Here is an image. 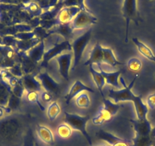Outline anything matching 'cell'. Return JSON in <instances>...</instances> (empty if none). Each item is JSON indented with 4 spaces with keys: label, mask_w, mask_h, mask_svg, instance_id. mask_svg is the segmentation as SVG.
Returning <instances> with one entry per match:
<instances>
[{
    "label": "cell",
    "mask_w": 155,
    "mask_h": 146,
    "mask_svg": "<svg viewBox=\"0 0 155 146\" xmlns=\"http://www.w3.org/2000/svg\"><path fill=\"white\" fill-rule=\"evenodd\" d=\"M25 123L20 116H9L0 121V144L2 146H25Z\"/></svg>",
    "instance_id": "cell-1"
},
{
    "label": "cell",
    "mask_w": 155,
    "mask_h": 146,
    "mask_svg": "<svg viewBox=\"0 0 155 146\" xmlns=\"http://www.w3.org/2000/svg\"><path fill=\"white\" fill-rule=\"evenodd\" d=\"M138 78V75L137 74L135 78H133V80L131 81L129 85H126L124 78L123 77H120V82H121L123 88L120 90L110 89L109 90V98H111L113 102L116 103V104L124 102V101L133 102L137 119L138 120H144V119H147V115L148 114V107H147V104L143 102L141 95L137 96V95H134L132 91V88H133Z\"/></svg>",
    "instance_id": "cell-2"
},
{
    "label": "cell",
    "mask_w": 155,
    "mask_h": 146,
    "mask_svg": "<svg viewBox=\"0 0 155 146\" xmlns=\"http://www.w3.org/2000/svg\"><path fill=\"white\" fill-rule=\"evenodd\" d=\"M64 119L66 124H68L72 129L81 132L83 136L86 138L88 144L92 146L91 138L87 131V123L90 120V117L88 115L80 116L78 114H71L65 111L64 112Z\"/></svg>",
    "instance_id": "cell-3"
},
{
    "label": "cell",
    "mask_w": 155,
    "mask_h": 146,
    "mask_svg": "<svg viewBox=\"0 0 155 146\" xmlns=\"http://www.w3.org/2000/svg\"><path fill=\"white\" fill-rule=\"evenodd\" d=\"M91 34L92 30L88 29L84 34L77 37L71 44L73 53V65L72 68H71L72 71L79 65L80 61L82 58L83 53L91 41Z\"/></svg>",
    "instance_id": "cell-4"
},
{
    "label": "cell",
    "mask_w": 155,
    "mask_h": 146,
    "mask_svg": "<svg viewBox=\"0 0 155 146\" xmlns=\"http://www.w3.org/2000/svg\"><path fill=\"white\" fill-rule=\"evenodd\" d=\"M122 12L126 20V33L125 43L127 44L129 41V28L131 21H133L136 24V25H138L139 22H142V19L140 17V14L138 12L137 0H124L123 8H122Z\"/></svg>",
    "instance_id": "cell-5"
},
{
    "label": "cell",
    "mask_w": 155,
    "mask_h": 146,
    "mask_svg": "<svg viewBox=\"0 0 155 146\" xmlns=\"http://www.w3.org/2000/svg\"><path fill=\"white\" fill-rule=\"evenodd\" d=\"M71 44L68 40H65L60 43H56L51 48L45 51L42 62H41V67L47 68L51 59H55L56 56L65 52H71Z\"/></svg>",
    "instance_id": "cell-6"
},
{
    "label": "cell",
    "mask_w": 155,
    "mask_h": 146,
    "mask_svg": "<svg viewBox=\"0 0 155 146\" xmlns=\"http://www.w3.org/2000/svg\"><path fill=\"white\" fill-rule=\"evenodd\" d=\"M97 18L91 13V12L81 10L80 12L74 18L71 22V25L74 31L81 30L92 25H95Z\"/></svg>",
    "instance_id": "cell-7"
},
{
    "label": "cell",
    "mask_w": 155,
    "mask_h": 146,
    "mask_svg": "<svg viewBox=\"0 0 155 146\" xmlns=\"http://www.w3.org/2000/svg\"><path fill=\"white\" fill-rule=\"evenodd\" d=\"M37 78L45 91H48L54 95L59 94L60 91V85L55 81L54 78H52L47 68H42V70H41L37 74Z\"/></svg>",
    "instance_id": "cell-8"
},
{
    "label": "cell",
    "mask_w": 155,
    "mask_h": 146,
    "mask_svg": "<svg viewBox=\"0 0 155 146\" xmlns=\"http://www.w3.org/2000/svg\"><path fill=\"white\" fill-rule=\"evenodd\" d=\"M59 66V71L61 76L68 81L69 79V71L71 69V62H73V53L65 52L55 58Z\"/></svg>",
    "instance_id": "cell-9"
},
{
    "label": "cell",
    "mask_w": 155,
    "mask_h": 146,
    "mask_svg": "<svg viewBox=\"0 0 155 146\" xmlns=\"http://www.w3.org/2000/svg\"><path fill=\"white\" fill-rule=\"evenodd\" d=\"M79 6L63 7L59 10L56 19L59 24H69L81 11Z\"/></svg>",
    "instance_id": "cell-10"
},
{
    "label": "cell",
    "mask_w": 155,
    "mask_h": 146,
    "mask_svg": "<svg viewBox=\"0 0 155 146\" xmlns=\"http://www.w3.org/2000/svg\"><path fill=\"white\" fill-rule=\"evenodd\" d=\"M84 91L94 93V90L92 88L88 87L87 85H84L80 80H77V81H74V83L72 85L71 88H70L68 93L65 96V101L66 104H69L71 100L74 99L78 95H79L80 94L83 93Z\"/></svg>",
    "instance_id": "cell-11"
},
{
    "label": "cell",
    "mask_w": 155,
    "mask_h": 146,
    "mask_svg": "<svg viewBox=\"0 0 155 146\" xmlns=\"http://www.w3.org/2000/svg\"><path fill=\"white\" fill-rule=\"evenodd\" d=\"M130 123H132L135 132V135H151L152 128L150 121L147 119L144 120H130Z\"/></svg>",
    "instance_id": "cell-12"
},
{
    "label": "cell",
    "mask_w": 155,
    "mask_h": 146,
    "mask_svg": "<svg viewBox=\"0 0 155 146\" xmlns=\"http://www.w3.org/2000/svg\"><path fill=\"white\" fill-rule=\"evenodd\" d=\"M22 84L27 92L30 91H41L42 86L41 82L37 79V76L34 75L33 73L24 75L21 78Z\"/></svg>",
    "instance_id": "cell-13"
},
{
    "label": "cell",
    "mask_w": 155,
    "mask_h": 146,
    "mask_svg": "<svg viewBox=\"0 0 155 146\" xmlns=\"http://www.w3.org/2000/svg\"><path fill=\"white\" fill-rule=\"evenodd\" d=\"M45 51V42H44V40H42L37 45L33 47L31 50L26 52V53L28 56V57L33 62L38 65L39 63H41L42 62Z\"/></svg>",
    "instance_id": "cell-14"
},
{
    "label": "cell",
    "mask_w": 155,
    "mask_h": 146,
    "mask_svg": "<svg viewBox=\"0 0 155 146\" xmlns=\"http://www.w3.org/2000/svg\"><path fill=\"white\" fill-rule=\"evenodd\" d=\"M98 68H99L100 72H101V75L104 77L106 81V84L110 85L113 86V88L116 89H121L120 87V84L119 83V78H120V75H121L122 71L121 70H119V71H113V72H107V71H104L102 68H101V64L97 65Z\"/></svg>",
    "instance_id": "cell-15"
},
{
    "label": "cell",
    "mask_w": 155,
    "mask_h": 146,
    "mask_svg": "<svg viewBox=\"0 0 155 146\" xmlns=\"http://www.w3.org/2000/svg\"><path fill=\"white\" fill-rule=\"evenodd\" d=\"M103 63V47L100 43H97L92 48L90 53V57L84 62V66H89L91 65H100Z\"/></svg>",
    "instance_id": "cell-16"
},
{
    "label": "cell",
    "mask_w": 155,
    "mask_h": 146,
    "mask_svg": "<svg viewBox=\"0 0 155 146\" xmlns=\"http://www.w3.org/2000/svg\"><path fill=\"white\" fill-rule=\"evenodd\" d=\"M37 135L41 141L49 145H53L55 143L54 135L48 127L42 125H37Z\"/></svg>",
    "instance_id": "cell-17"
},
{
    "label": "cell",
    "mask_w": 155,
    "mask_h": 146,
    "mask_svg": "<svg viewBox=\"0 0 155 146\" xmlns=\"http://www.w3.org/2000/svg\"><path fill=\"white\" fill-rule=\"evenodd\" d=\"M18 56L19 59H20V63L21 65L22 71H23L24 75H28V74L34 73L36 68H37V64L33 62L28 57L26 53L18 51Z\"/></svg>",
    "instance_id": "cell-18"
},
{
    "label": "cell",
    "mask_w": 155,
    "mask_h": 146,
    "mask_svg": "<svg viewBox=\"0 0 155 146\" xmlns=\"http://www.w3.org/2000/svg\"><path fill=\"white\" fill-rule=\"evenodd\" d=\"M73 31L74 30L72 29L71 23L69 24H58L55 27H53L51 30L48 31V34H56L58 35L62 36L63 38H71V36L73 34Z\"/></svg>",
    "instance_id": "cell-19"
},
{
    "label": "cell",
    "mask_w": 155,
    "mask_h": 146,
    "mask_svg": "<svg viewBox=\"0 0 155 146\" xmlns=\"http://www.w3.org/2000/svg\"><path fill=\"white\" fill-rule=\"evenodd\" d=\"M89 71H90L92 78H93L98 91H99L100 93H101V95L102 96V98H105L104 92H103V88H104V87L106 85V81L104 77L101 75L100 71H97L94 68L93 65H89Z\"/></svg>",
    "instance_id": "cell-20"
},
{
    "label": "cell",
    "mask_w": 155,
    "mask_h": 146,
    "mask_svg": "<svg viewBox=\"0 0 155 146\" xmlns=\"http://www.w3.org/2000/svg\"><path fill=\"white\" fill-rule=\"evenodd\" d=\"M11 94L12 88L5 81H0V107L6 109Z\"/></svg>",
    "instance_id": "cell-21"
},
{
    "label": "cell",
    "mask_w": 155,
    "mask_h": 146,
    "mask_svg": "<svg viewBox=\"0 0 155 146\" xmlns=\"http://www.w3.org/2000/svg\"><path fill=\"white\" fill-rule=\"evenodd\" d=\"M132 42L136 46L138 52L144 57H145L146 59H147L150 61H152V62H153L155 63V55L153 54L152 50L146 44L141 42L138 38H132Z\"/></svg>",
    "instance_id": "cell-22"
},
{
    "label": "cell",
    "mask_w": 155,
    "mask_h": 146,
    "mask_svg": "<svg viewBox=\"0 0 155 146\" xmlns=\"http://www.w3.org/2000/svg\"><path fill=\"white\" fill-rule=\"evenodd\" d=\"M103 63H106L113 67L124 65L123 62H120L116 59L111 48H106V47H103Z\"/></svg>",
    "instance_id": "cell-23"
},
{
    "label": "cell",
    "mask_w": 155,
    "mask_h": 146,
    "mask_svg": "<svg viewBox=\"0 0 155 146\" xmlns=\"http://www.w3.org/2000/svg\"><path fill=\"white\" fill-rule=\"evenodd\" d=\"M102 99L104 106L101 108L103 109V111H105L109 116H110L113 118L118 113V111H120L122 106L120 104H116V103L113 102L111 100L107 99L106 98H103Z\"/></svg>",
    "instance_id": "cell-24"
},
{
    "label": "cell",
    "mask_w": 155,
    "mask_h": 146,
    "mask_svg": "<svg viewBox=\"0 0 155 146\" xmlns=\"http://www.w3.org/2000/svg\"><path fill=\"white\" fill-rule=\"evenodd\" d=\"M96 136L98 139L106 141V142L108 143L109 145L111 146L123 140V138H120V137L116 136V135H113V134L110 133V132H107L105 130H103V129H101V130H99L97 132Z\"/></svg>",
    "instance_id": "cell-25"
},
{
    "label": "cell",
    "mask_w": 155,
    "mask_h": 146,
    "mask_svg": "<svg viewBox=\"0 0 155 146\" xmlns=\"http://www.w3.org/2000/svg\"><path fill=\"white\" fill-rule=\"evenodd\" d=\"M42 40L38 38H32V39L28 40V41H18L17 44H16V48L19 52L26 53L28 50H31L33 47H35L36 45H37Z\"/></svg>",
    "instance_id": "cell-26"
},
{
    "label": "cell",
    "mask_w": 155,
    "mask_h": 146,
    "mask_svg": "<svg viewBox=\"0 0 155 146\" xmlns=\"http://www.w3.org/2000/svg\"><path fill=\"white\" fill-rule=\"evenodd\" d=\"M151 135H135L132 139V146H153V139Z\"/></svg>",
    "instance_id": "cell-27"
},
{
    "label": "cell",
    "mask_w": 155,
    "mask_h": 146,
    "mask_svg": "<svg viewBox=\"0 0 155 146\" xmlns=\"http://www.w3.org/2000/svg\"><path fill=\"white\" fill-rule=\"evenodd\" d=\"M60 112L61 108L59 104H58V103L56 101H53V102L50 103L48 108H47V114L49 120L51 122H53L57 118L58 116L60 114Z\"/></svg>",
    "instance_id": "cell-28"
},
{
    "label": "cell",
    "mask_w": 155,
    "mask_h": 146,
    "mask_svg": "<svg viewBox=\"0 0 155 146\" xmlns=\"http://www.w3.org/2000/svg\"><path fill=\"white\" fill-rule=\"evenodd\" d=\"M111 120L112 117L109 116L105 111H103V109L101 107L97 115L92 119V123L95 126H101Z\"/></svg>",
    "instance_id": "cell-29"
},
{
    "label": "cell",
    "mask_w": 155,
    "mask_h": 146,
    "mask_svg": "<svg viewBox=\"0 0 155 146\" xmlns=\"http://www.w3.org/2000/svg\"><path fill=\"white\" fill-rule=\"evenodd\" d=\"M58 135L62 139H67L71 137L72 134V129L66 123H62L59 125L56 129Z\"/></svg>",
    "instance_id": "cell-30"
},
{
    "label": "cell",
    "mask_w": 155,
    "mask_h": 146,
    "mask_svg": "<svg viewBox=\"0 0 155 146\" xmlns=\"http://www.w3.org/2000/svg\"><path fill=\"white\" fill-rule=\"evenodd\" d=\"M75 103L76 105L80 108H87L91 104V100L87 94L83 92L76 97Z\"/></svg>",
    "instance_id": "cell-31"
},
{
    "label": "cell",
    "mask_w": 155,
    "mask_h": 146,
    "mask_svg": "<svg viewBox=\"0 0 155 146\" xmlns=\"http://www.w3.org/2000/svg\"><path fill=\"white\" fill-rule=\"evenodd\" d=\"M27 99L29 102L36 104L42 111H45V107L40 101V95L37 91H30L27 93Z\"/></svg>",
    "instance_id": "cell-32"
},
{
    "label": "cell",
    "mask_w": 155,
    "mask_h": 146,
    "mask_svg": "<svg viewBox=\"0 0 155 146\" xmlns=\"http://www.w3.org/2000/svg\"><path fill=\"white\" fill-rule=\"evenodd\" d=\"M24 9L26 10L27 12H30L31 14L34 15V16H41L44 13L43 8L37 2H29L28 4L25 5Z\"/></svg>",
    "instance_id": "cell-33"
},
{
    "label": "cell",
    "mask_w": 155,
    "mask_h": 146,
    "mask_svg": "<svg viewBox=\"0 0 155 146\" xmlns=\"http://www.w3.org/2000/svg\"><path fill=\"white\" fill-rule=\"evenodd\" d=\"M127 66L129 69L132 71L138 72L141 69L142 62L138 58H131L127 62Z\"/></svg>",
    "instance_id": "cell-34"
},
{
    "label": "cell",
    "mask_w": 155,
    "mask_h": 146,
    "mask_svg": "<svg viewBox=\"0 0 155 146\" xmlns=\"http://www.w3.org/2000/svg\"><path fill=\"white\" fill-rule=\"evenodd\" d=\"M21 102V98H18L17 96H15L12 92L9 101H8V104L7 105L6 110H8V112H10L11 111H13V110H16L20 106Z\"/></svg>",
    "instance_id": "cell-35"
},
{
    "label": "cell",
    "mask_w": 155,
    "mask_h": 146,
    "mask_svg": "<svg viewBox=\"0 0 155 146\" xmlns=\"http://www.w3.org/2000/svg\"><path fill=\"white\" fill-rule=\"evenodd\" d=\"M41 99L43 100V101H44L46 103L53 102L52 101L53 99V94L44 91L41 92Z\"/></svg>",
    "instance_id": "cell-36"
},
{
    "label": "cell",
    "mask_w": 155,
    "mask_h": 146,
    "mask_svg": "<svg viewBox=\"0 0 155 146\" xmlns=\"http://www.w3.org/2000/svg\"><path fill=\"white\" fill-rule=\"evenodd\" d=\"M147 106L148 108L153 109L155 108V94L150 95L147 98Z\"/></svg>",
    "instance_id": "cell-37"
},
{
    "label": "cell",
    "mask_w": 155,
    "mask_h": 146,
    "mask_svg": "<svg viewBox=\"0 0 155 146\" xmlns=\"http://www.w3.org/2000/svg\"><path fill=\"white\" fill-rule=\"evenodd\" d=\"M113 146H132V141H126V140L123 139L121 141H119V142L113 144Z\"/></svg>",
    "instance_id": "cell-38"
},
{
    "label": "cell",
    "mask_w": 155,
    "mask_h": 146,
    "mask_svg": "<svg viewBox=\"0 0 155 146\" xmlns=\"http://www.w3.org/2000/svg\"><path fill=\"white\" fill-rule=\"evenodd\" d=\"M78 5L80 7L81 10H84V11L90 12V10L86 7L85 4H84V0H78Z\"/></svg>",
    "instance_id": "cell-39"
},
{
    "label": "cell",
    "mask_w": 155,
    "mask_h": 146,
    "mask_svg": "<svg viewBox=\"0 0 155 146\" xmlns=\"http://www.w3.org/2000/svg\"><path fill=\"white\" fill-rule=\"evenodd\" d=\"M30 1H31V0H21V2H23V4H25V5H27V4H28L29 2H31Z\"/></svg>",
    "instance_id": "cell-40"
},
{
    "label": "cell",
    "mask_w": 155,
    "mask_h": 146,
    "mask_svg": "<svg viewBox=\"0 0 155 146\" xmlns=\"http://www.w3.org/2000/svg\"><path fill=\"white\" fill-rule=\"evenodd\" d=\"M3 115H4V111L2 110V108L0 107V118L3 117Z\"/></svg>",
    "instance_id": "cell-41"
},
{
    "label": "cell",
    "mask_w": 155,
    "mask_h": 146,
    "mask_svg": "<svg viewBox=\"0 0 155 146\" xmlns=\"http://www.w3.org/2000/svg\"><path fill=\"white\" fill-rule=\"evenodd\" d=\"M34 146H39V145H38V144H34Z\"/></svg>",
    "instance_id": "cell-42"
},
{
    "label": "cell",
    "mask_w": 155,
    "mask_h": 146,
    "mask_svg": "<svg viewBox=\"0 0 155 146\" xmlns=\"http://www.w3.org/2000/svg\"><path fill=\"white\" fill-rule=\"evenodd\" d=\"M104 146H111V145H109V144H108V145H104Z\"/></svg>",
    "instance_id": "cell-43"
},
{
    "label": "cell",
    "mask_w": 155,
    "mask_h": 146,
    "mask_svg": "<svg viewBox=\"0 0 155 146\" xmlns=\"http://www.w3.org/2000/svg\"><path fill=\"white\" fill-rule=\"evenodd\" d=\"M149 1H153V0H149Z\"/></svg>",
    "instance_id": "cell-44"
},
{
    "label": "cell",
    "mask_w": 155,
    "mask_h": 146,
    "mask_svg": "<svg viewBox=\"0 0 155 146\" xmlns=\"http://www.w3.org/2000/svg\"><path fill=\"white\" fill-rule=\"evenodd\" d=\"M154 138H155V135H154Z\"/></svg>",
    "instance_id": "cell-45"
}]
</instances>
